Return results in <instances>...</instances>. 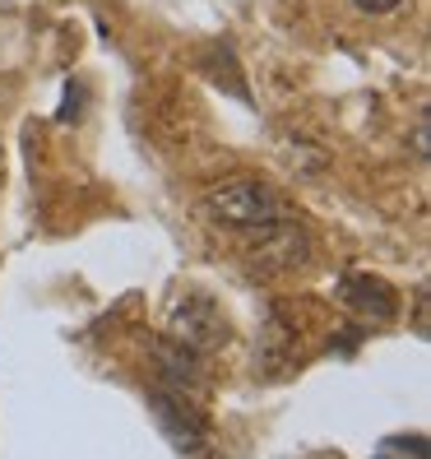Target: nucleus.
Masks as SVG:
<instances>
[{"instance_id": "nucleus-1", "label": "nucleus", "mask_w": 431, "mask_h": 459, "mask_svg": "<svg viewBox=\"0 0 431 459\" xmlns=\"http://www.w3.org/2000/svg\"><path fill=\"white\" fill-rule=\"evenodd\" d=\"M200 213H204L209 223L241 228V232H255V228L292 219L288 200L274 191V186H264L255 177H237V181H223V186H213V191H204Z\"/></svg>"}, {"instance_id": "nucleus-2", "label": "nucleus", "mask_w": 431, "mask_h": 459, "mask_svg": "<svg viewBox=\"0 0 431 459\" xmlns=\"http://www.w3.org/2000/svg\"><path fill=\"white\" fill-rule=\"evenodd\" d=\"M228 316L223 307L213 302L209 292L200 288H185L172 297V311H168V339L185 343V348H195V353H213V348H223L228 343Z\"/></svg>"}, {"instance_id": "nucleus-3", "label": "nucleus", "mask_w": 431, "mask_h": 459, "mask_svg": "<svg viewBox=\"0 0 431 459\" xmlns=\"http://www.w3.org/2000/svg\"><path fill=\"white\" fill-rule=\"evenodd\" d=\"M251 255H255L264 269H297V264H306V255H311V237L292 223V219L269 223V228H255Z\"/></svg>"}, {"instance_id": "nucleus-4", "label": "nucleus", "mask_w": 431, "mask_h": 459, "mask_svg": "<svg viewBox=\"0 0 431 459\" xmlns=\"http://www.w3.org/2000/svg\"><path fill=\"white\" fill-rule=\"evenodd\" d=\"M149 403H153V413H158V422H163V431L172 437L177 450H195L204 441L209 422H204L200 409H191V394H181V390H153Z\"/></svg>"}, {"instance_id": "nucleus-5", "label": "nucleus", "mask_w": 431, "mask_h": 459, "mask_svg": "<svg viewBox=\"0 0 431 459\" xmlns=\"http://www.w3.org/2000/svg\"><path fill=\"white\" fill-rule=\"evenodd\" d=\"M339 297H343V302L353 307L358 316H366V320H394V316H399L394 288H390L385 279H375V274H348L343 288H339Z\"/></svg>"}, {"instance_id": "nucleus-6", "label": "nucleus", "mask_w": 431, "mask_h": 459, "mask_svg": "<svg viewBox=\"0 0 431 459\" xmlns=\"http://www.w3.org/2000/svg\"><path fill=\"white\" fill-rule=\"evenodd\" d=\"M153 358H158V371H163V381L181 394H195L200 381H204V367H200V353L195 348H185L177 339H158L153 343Z\"/></svg>"}, {"instance_id": "nucleus-7", "label": "nucleus", "mask_w": 431, "mask_h": 459, "mask_svg": "<svg viewBox=\"0 0 431 459\" xmlns=\"http://www.w3.org/2000/svg\"><path fill=\"white\" fill-rule=\"evenodd\" d=\"M200 70H204V74H213V84H223L232 98H241V102L251 98V93H246V84H241V74H237V56H232L228 47H209L204 56H200Z\"/></svg>"}, {"instance_id": "nucleus-8", "label": "nucleus", "mask_w": 431, "mask_h": 459, "mask_svg": "<svg viewBox=\"0 0 431 459\" xmlns=\"http://www.w3.org/2000/svg\"><path fill=\"white\" fill-rule=\"evenodd\" d=\"M362 14H394L399 5H409V0H353Z\"/></svg>"}, {"instance_id": "nucleus-9", "label": "nucleus", "mask_w": 431, "mask_h": 459, "mask_svg": "<svg viewBox=\"0 0 431 459\" xmlns=\"http://www.w3.org/2000/svg\"><path fill=\"white\" fill-rule=\"evenodd\" d=\"M390 450H413V459H427V441L422 437H390Z\"/></svg>"}, {"instance_id": "nucleus-10", "label": "nucleus", "mask_w": 431, "mask_h": 459, "mask_svg": "<svg viewBox=\"0 0 431 459\" xmlns=\"http://www.w3.org/2000/svg\"><path fill=\"white\" fill-rule=\"evenodd\" d=\"M79 98H84V89H79V84H65V107L56 112V121H70V117H79Z\"/></svg>"}, {"instance_id": "nucleus-11", "label": "nucleus", "mask_w": 431, "mask_h": 459, "mask_svg": "<svg viewBox=\"0 0 431 459\" xmlns=\"http://www.w3.org/2000/svg\"><path fill=\"white\" fill-rule=\"evenodd\" d=\"M418 153H422V158H427V112H422V117H418Z\"/></svg>"}]
</instances>
